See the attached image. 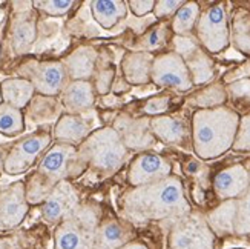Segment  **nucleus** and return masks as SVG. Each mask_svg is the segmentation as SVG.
Instances as JSON below:
<instances>
[{"label": "nucleus", "mask_w": 250, "mask_h": 249, "mask_svg": "<svg viewBox=\"0 0 250 249\" xmlns=\"http://www.w3.org/2000/svg\"><path fill=\"white\" fill-rule=\"evenodd\" d=\"M122 208L126 217L138 223L165 219L178 220L190 214L183 183L175 176L130 188L123 194Z\"/></svg>", "instance_id": "f257e3e1"}, {"label": "nucleus", "mask_w": 250, "mask_h": 249, "mask_svg": "<svg viewBox=\"0 0 250 249\" xmlns=\"http://www.w3.org/2000/svg\"><path fill=\"white\" fill-rule=\"evenodd\" d=\"M240 115L226 106L197 110L192 115V143L200 158H216L232 149Z\"/></svg>", "instance_id": "f03ea898"}, {"label": "nucleus", "mask_w": 250, "mask_h": 249, "mask_svg": "<svg viewBox=\"0 0 250 249\" xmlns=\"http://www.w3.org/2000/svg\"><path fill=\"white\" fill-rule=\"evenodd\" d=\"M84 165L79 157L77 148L64 143L54 145L43 156L37 171L32 174L26 186L28 203L45 202L48 194L57 183L69 180V177L77 174V169Z\"/></svg>", "instance_id": "7ed1b4c3"}, {"label": "nucleus", "mask_w": 250, "mask_h": 249, "mask_svg": "<svg viewBox=\"0 0 250 249\" xmlns=\"http://www.w3.org/2000/svg\"><path fill=\"white\" fill-rule=\"evenodd\" d=\"M77 153L84 165L102 172L120 169L127 160V148L118 137L112 126L92 131L83 143L77 146Z\"/></svg>", "instance_id": "20e7f679"}, {"label": "nucleus", "mask_w": 250, "mask_h": 249, "mask_svg": "<svg viewBox=\"0 0 250 249\" xmlns=\"http://www.w3.org/2000/svg\"><path fill=\"white\" fill-rule=\"evenodd\" d=\"M100 225V209L92 203L80 204L56 231V249H94L95 232Z\"/></svg>", "instance_id": "39448f33"}, {"label": "nucleus", "mask_w": 250, "mask_h": 249, "mask_svg": "<svg viewBox=\"0 0 250 249\" xmlns=\"http://www.w3.org/2000/svg\"><path fill=\"white\" fill-rule=\"evenodd\" d=\"M215 234L200 214L181 217L172 226L167 249H213Z\"/></svg>", "instance_id": "423d86ee"}, {"label": "nucleus", "mask_w": 250, "mask_h": 249, "mask_svg": "<svg viewBox=\"0 0 250 249\" xmlns=\"http://www.w3.org/2000/svg\"><path fill=\"white\" fill-rule=\"evenodd\" d=\"M197 36L201 48L208 52H221L229 45L230 32L223 3H215L204 9L197 22Z\"/></svg>", "instance_id": "0eeeda50"}, {"label": "nucleus", "mask_w": 250, "mask_h": 249, "mask_svg": "<svg viewBox=\"0 0 250 249\" xmlns=\"http://www.w3.org/2000/svg\"><path fill=\"white\" fill-rule=\"evenodd\" d=\"M150 80L163 88H172L177 91H189L193 86L186 63L175 51L154 57Z\"/></svg>", "instance_id": "6e6552de"}, {"label": "nucleus", "mask_w": 250, "mask_h": 249, "mask_svg": "<svg viewBox=\"0 0 250 249\" xmlns=\"http://www.w3.org/2000/svg\"><path fill=\"white\" fill-rule=\"evenodd\" d=\"M51 138L52 137L49 133L40 131L17 142L5 158L3 169L6 174L19 176L26 172L36 163L39 156L49 146Z\"/></svg>", "instance_id": "1a4fd4ad"}, {"label": "nucleus", "mask_w": 250, "mask_h": 249, "mask_svg": "<svg viewBox=\"0 0 250 249\" xmlns=\"http://www.w3.org/2000/svg\"><path fill=\"white\" fill-rule=\"evenodd\" d=\"M25 72V79L29 80L36 92L43 97H56L57 94H62L69 79L62 60L32 62L26 67Z\"/></svg>", "instance_id": "9d476101"}, {"label": "nucleus", "mask_w": 250, "mask_h": 249, "mask_svg": "<svg viewBox=\"0 0 250 249\" xmlns=\"http://www.w3.org/2000/svg\"><path fill=\"white\" fill-rule=\"evenodd\" d=\"M173 45H175V52L178 56H181V59L186 63L193 85L209 83L213 79L215 75L213 60L201 48V45H198L190 37H180V36H175Z\"/></svg>", "instance_id": "9b49d317"}, {"label": "nucleus", "mask_w": 250, "mask_h": 249, "mask_svg": "<svg viewBox=\"0 0 250 249\" xmlns=\"http://www.w3.org/2000/svg\"><path fill=\"white\" fill-rule=\"evenodd\" d=\"M80 206V197L77 189L69 180H63L57 183L48 194V197L43 202L42 215L48 223H62L69 219Z\"/></svg>", "instance_id": "f8f14e48"}, {"label": "nucleus", "mask_w": 250, "mask_h": 249, "mask_svg": "<svg viewBox=\"0 0 250 249\" xmlns=\"http://www.w3.org/2000/svg\"><path fill=\"white\" fill-rule=\"evenodd\" d=\"M170 172L172 166L163 156L155 153H141L130 161L127 181L132 188H137L167 179Z\"/></svg>", "instance_id": "ddd939ff"}, {"label": "nucleus", "mask_w": 250, "mask_h": 249, "mask_svg": "<svg viewBox=\"0 0 250 249\" xmlns=\"http://www.w3.org/2000/svg\"><path fill=\"white\" fill-rule=\"evenodd\" d=\"M26 186L23 181L0 189V229H13L28 214Z\"/></svg>", "instance_id": "4468645a"}, {"label": "nucleus", "mask_w": 250, "mask_h": 249, "mask_svg": "<svg viewBox=\"0 0 250 249\" xmlns=\"http://www.w3.org/2000/svg\"><path fill=\"white\" fill-rule=\"evenodd\" d=\"M150 118H132L129 115H118L114 122V129L123 145L129 149L140 151L150 148L155 143V137L149 128Z\"/></svg>", "instance_id": "2eb2a0df"}, {"label": "nucleus", "mask_w": 250, "mask_h": 249, "mask_svg": "<svg viewBox=\"0 0 250 249\" xmlns=\"http://www.w3.org/2000/svg\"><path fill=\"white\" fill-rule=\"evenodd\" d=\"M250 188L249 171L243 165H235L220 171L213 179L215 194L221 200H238Z\"/></svg>", "instance_id": "dca6fc26"}, {"label": "nucleus", "mask_w": 250, "mask_h": 249, "mask_svg": "<svg viewBox=\"0 0 250 249\" xmlns=\"http://www.w3.org/2000/svg\"><path fill=\"white\" fill-rule=\"evenodd\" d=\"M11 48L16 54H26L37 39V14L34 9L17 13L9 28Z\"/></svg>", "instance_id": "f3484780"}, {"label": "nucleus", "mask_w": 250, "mask_h": 249, "mask_svg": "<svg viewBox=\"0 0 250 249\" xmlns=\"http://www.w3.org/2000/svg\"><path fill=\"white\" fill-rule=\"evenodd\" d=\"M62 103L68 114L89 113L95 103V90L89 80H71L62 91Z\"/></svg>", "instance_id": "a211bd4d"}, {"label": "nucleus", "mask_w": 250, "mask_h": 249, "mask_svg": "<svg viewBox=\"0 0 250 249\" xmlns=\"http://www.w3.org/2000/svg\"><path fill=\"white\" fill-rule=\"evenodd\" d=\"M92 125L88 117L75 115V114H63L54 126V138L60 143L71 145L77 148L80 143H83L88 136L92 133Z\"/></svg>", "instance_id": "6ab92c4d"}, {"label": "nucleus", "mask_w": 250, "mask_h": 249, "mask_svg": "<svg viewBox=\"0 0 250 249\" xmlns=\"http://www.w3.org/2000/svg\"><path fill=\"white\" fill-rule=\"evenodd\" d=\"M154 56L145 51H129L122 59V72L126 83L146 85L150 82V69Z\"/></svg>", "instance_id": "aec40b11"}, {"label": "nucleus", "mask_w": 250, "mask_h": 249, "mask_svg": "<svg viewBox=\"0 0 250 249\" xmlns=\"http://www.w3.org/2000/svg\"><path fill=\"white\" fill-rule=\"evenodd\" d=\"M150 133L166 145H183L189 137V128L181 118L155 115L149 122Z\"/></svg>", "instance_id": "412c9836"}, {"label": "nucleus", "mask_w": 250, "mask_h": 249, "mask_svg": "<svg viewBox=\"0 0 250 249\" xmlns=\"http://www.w3.org/2000/svg\"><path fill=\"white\" fill-rule=\"evenodd\" d=\"M97 57L99 54L92 46H79L64 57L62 63L68 72V77L72 80H89L95 72Z\"/></svg>", "instance_id": "4be33fe9"}, {"label": "nucleus", "mask_w": 250, "mask_h": 249, "mask_svg": "<svg viewBox=\"0 0 250 249\" xmlns=\"http://www.w3.org/2000/svg\"><path fill=\"white\" fill-rule=\"evenodd\" d=\"M130 229L118 220H106L95 232L94 249H118L130 242Z\"/></svg>", "instance_id": "5701e85b"}, {"label": "nucleus", "mask_w": 250, "mask_h": 249, "mask_svg": "<svg viewBox=\"0 0 250 249\" xmlns=\"http://www.w3.org/2000/svg\"><path fill=\"white\" fill-rule=\"evenodd\" d=\"M34 86L25 77L17 79H6L0 83V94H2L3 103L21 110L25 108L34 97Z\"/></svg>", "instance_id": "b1692460"}, {"label": "nucleus", "mask_w": 250, "mask_h": 249, "mask_svg": "<svg viewBox=\"0 0 250 249\" xmlns=\"http://www.w3.org/2000/svg\"><path fill=\"white\" fill-rule=\"evenodd\" d=\"M89 5L94 20L104 29H112L127 14V3L123 0H94Z\"/></svg>", "instance_id": "393cba45"}, {"label": "nucleus", "mask_w": 250, "mask_h": 249, "mask_svg": "<svg viewBox=\"0 0 250 249\" xmlns=\"http://www.w3.org/2000/svg\"><path fill=\"white\" fill-rule=\"evenodd\" d=\"M235 215H236V200H226L218 208H215L206 217L209 228L213 234L226 235L235 234Z\"/></svg>", "instance_id": "a878e982"}, {"label": "nucleus", "mask_w": 250, "mask_h": 249, "mask_svg": "<svg viewBox=\"0 0 250 249\" xmlns=\"http://www.w3.org/2000/svg\"><path fill=\"white\" fill-rule=\"evenodd\" d=\"M200 14H201V11L197 2L184 3L172 19V31L175 32V36L189 37L192 29L197 26Z\"/></svg>", "instance_id": "bb28decb"}, {"label": "nucleus", "mask_w": 250, "mask_h": 249, "mask_svg": "<svg viewBox=\"0 0 250 249\" xmlns=\"http://www.w3.org/2000/svg\"><path fill=\"white\" fill-rule=\"evenodd\" d=\"M25 131V118L21 110L6 103L0 105V134L14 137Z\"/></svg>", "instance_id": "cd10ccee"}, {"label": "nucleus", "mask_w": 250, "mask_h": 249, "mask_svg": "<svg viewBox=\"0 0 250 249\" xmlns=\"http://www.w3.org/2000/svg\"><path fill=\"white\" fill-rule=\"evenodd\" d=\"M227 99V94L224 86L220 83L209 85L208 88L197 92V95L192 97V103L198 106V110H212V108L223 106V103Z\"/></svg>", "instance_id": "c85d7f7f"}, {"label": "nucleus", "mask_w": 250, "mask_h": 249, "mask_svg": "<svg viewBox=\"0 0 250 249\" xmlns=\"http://www.w3.org/2000/svg\"><path fill=\"white\" fill-rule=\"evenodd\" d=\"M167 39V25L166 23H160L152 26L149 31H146L143 36H141L137 40V48H140V51L145 52H150L160 49L161 46H165Z\"/></svg>", "instance_id": "c756f323"}, {"label": "nucleus", "mask_w": 250, "mask_h": 249, "mask_svg": "<svg viewBox=\"0 0 250 249\" xmlns=\"http://www.w3.org/2000/svg\"><path fill=\"white\" fill-rule=\"evenodd\" d=\"M235 234L247 235L250 234V188L244 196L236 200V215H235Z\"/></svg>", "instance_id": "7c9ffc66"}, {"label": "nucleus", "mask_w": 250, "mask_h": 249, "mask_svg": "<svg viewBox=\"0 0 250 249\" xmlns=\"http://www.w3.org/2000/svg\"><path fill=\"white\" fill-rule=\"evenodd\" d=\"M34 5L48 16H64L69 13L75 2L72 0H40V2H34Z\"/></svg>", "instance_id": "2f4dec72"}, {"label": "nucleus", "mask_w": 250, "mask_h": 249, "mask_svg": "<svg viewBox=\"0 0 250 249\" xmlns=\"http://www.w3.org/2000/svg\"><path fill=\"white\" fill-rule=\"evenodd\" d=\"M94 90L95 92H99L102 95H107L109 91L112 90V83L115 82V71L111 68L104 69H95L94 72Z\"/></svg>", "instance_id": "473e14b6"}, {"label": "nucleus", "mask_w": 250, "mask_h": 249, "mask_svg": "<svg viewBox=\"0 0 250 249\" xmlns=\"http://www.w3.org/2000/svg\"><path fill=\"white\" fill-rule=\"evenodd\" d=\"M232 148L235 151H250V114L240 117V125Z\"/></svg>", "instance_id": "72a5a7b5"}, {"label": "nucleus", "mask_w": 250, "mask_h": 249, "mask_svg": "<svg viewBox=\"0 0 250 249\" xmlns=\"http://www.w3.org/2000/svg\"><path fill=\"white\" fill-rule=\"evenodd\" d=\"M184 3L186 2H183V0H158V2H155L152 13H154L157 19H165L172 14L175 16V13Z\"/></svg>", "instance_id": "f704fd0d"}, {"label": "nucleus", "mask_w": 250, "mask_h": 249, "mask_svg": "<svg viewBox=\"0 0 250 249\" xmlns=\"http://www.w3.org/2000/svg\"><path fill=\"white\" fill-rule=\"evenodd\" d=\"M170 97L169 95H154L146 100L143 111L149 115H157L169 110Z\"/></svg>", "instance_id": "c9c22d12"}, {"label": "nucleus", "mask_w": 250, "mask_h": 249, "mask_svg": "<svg viewBox=\"0 0 250 249\" xmlns=\"http://www.w3.org/2000/svg\"><path fill=\"white\" fill-rule=\"evenodd\" d=\"M227 91L236 100H246L250 103V79H241L233 83H229Z\"/></svg>", "instance_id": "e433bc0d"}, {"label": "nucleus", "mask_w": 250, "mask_h": 249, "mask_svg": "<svg viewBox=\"0 0 250 249\" xmlns=\"http://www.w3.org/2000/svg\"><path fill=\"white\" fill-rule=\"evenodd\" d=\"M127 3V9L132 11V14L137 17H143L154 11L155 0H130Z\"/></svg>", "instance_id": "4c0bfd02"}, {"label": "nucleus", "mask_w": 250, "mask_h": 249, "mask_svg": "<svg viewBox=\"0 0 250 249\" xmlns=\"http://www.w3.org/2000/svg\"><path fill=\"white\" fill-rule=\"evenodd\" d=\"M118 249H149V248L146 245H143V243H138V242H129V243H126L125 246L118 248Z\"/></svg>", "instance_id": "58836bf2"}, {"label": "nucleus", "mask_w": 250, "mask_h": 249, "mask_svg": "<svg viewBox=\"0 0 250 249\" xmlns=\"http://www.w3.org/2000/svg\"><path fill=\"white\" fill-rule=\"evenodd\" d=\"M0 249H11V245L8 240H0Z\"/></svg>", "instance_id": "ea45409f"}, {"label": "nucleus", "mask_w": 250, "mask_h": 249, "mask_svg": "<svg viewBox=\"0 0 250 249\" xmlns=\"http://www.w3.org/2000/svg\"><path fill=\"white\" fill-rule=\"evenodd\" d=\"M3 103V100H2V94H0V105H2Z\"/></svg>", "instance_id": "a19ab883"}, {"label": "nucleus", "mask_w": 250, "mask_h": 249, "mask_svg": "<svg viewBox=\"0 0 250 249\" xmlns=\"http://www.w3.org/2000/svg\"><path fill=\"white\" fill-rule=\"evenodd\" d=\"M247 171H249V177H250V168H249V169H247Z\"/></svg>", "instance_id": "79ce46f5"}]
</instances>
